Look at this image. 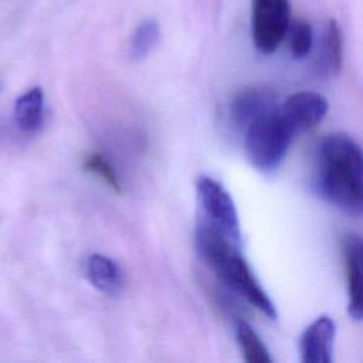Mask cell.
Instances as JSON below:
<instances>
[{
  "instance_id": "1",
  "label": "cell",
  "mask_w": 363,
  "mask_h": 363,
  "mask_svg": "<svg viewBox=\"0 0 363 363\" xmlns=\"http://www.w3.org/2000/svg\"><path fill=\"white\" fill-rule=\"evenodd\" d=\"M315 186L343 213L363 216V147L349 135H328L318 146Z\"/></svg>"
},
{
  "instance_id": "2",
  "label": "cell",
  "mask_w": 363,
  "mask_h": 363,
  "mask_svg": "<svg viewBox=\"0 0 363 363\" xmlns=\"http://www.w3.org/2000/svg\"><path fill=\"white\" fill-rule=\"evenodd\" d=\"M196 245L206 264L228 288L269 319L277 318L274 302L241 255L240 245L230 241L201 218H199L196 227Z\"/></svg>"
},
{
  "instance_id": "3",
  "label": "cell",
  "mask_w": 363,
  "mask_h": 363,
  "mask_svg": "<svg viewBox=\"0 0 363 363\" xmlns=\"http://www.w3.org/2000/svg\"><path fill=\"white\" fill-rule=\"evenodd\" d=\"M295 136L275 106L245 129V155L255 169L271 172L279 166Z\"/></svg>"
},
{
  "instance_id": "4",
  "label": "cell",
  "mask_w": 363,
  "mask_h": 363,
  "mask_svg": "<svg viewBox=\"0 0 363 363\" xmlns=\"http://www.w3.org/2000/svg\"><path fill=\"white\" fill-rule=\"evenodd\" d=\"M196 193L200 204L199 218L204 220L230 241L240 245L241 231L238 213L224 186L214 179L201 174L196 180Z\"/></svg>"
},
{
  "instance_id": "5",
  "label": "cell",
  "mask_w": 363,
  "mask_h": 363,
  "mask_svg": "<svg viewBox=\"0 0 363 363\" xmlns=\"http://www.w3.org/2000/svg\"><path fill=\"white\" fill-rule=\"evenodd\" d=\"M289 24V0H251V34L259 52H274L286 37Z\"/></svg>"
},
{
  "instance_id": "6",
  "label": "cell",
  "mask_w": 363,
  "mask_h": 363,
  "mask_svg": "<svg viewBox=\"0 0 363 363\" xmlns=\"http://www.w3.org/2000/svg\"><path fill=\"white\" fill-rule=\"evenodd\" d=\"M328 101L312 91H301L289 95L277 105V111L286 125L299 135L318 125L328 112Z\"/></svg>"
},
{
  "instance_id": "7",
  "label": "cell",
  "mask_w": 363,
  "mask_h": 363,
  "mask_svg": "<svg viewBox=\"0 0 363 363\" xmlns=\"http://www.w3.org/2000/svg\"><path fill=\"white\" fill-rule=\"evenodd\" d=\"M347 281V312L363 319V237L349 233L342 241Z\"/></svg>"
},
{
  "instance_id": "8",
  "label": "cell",
  "mask_w": 363,
  "mask_h": 363,
  "mask_svg": "<svg viewBox=\"0 0 363 363\" xmlns=\"http://www.w3.org/2000/svg\"><path fill=\"white\" fill-rule=\"evenodd\" d=\"M336 326L330 316L322 315L312 320L299 339V353L303 363H330Z\"/></svg>"
},
{
  "instance_id": "9",
  "label": "cell",
  "mask_w": 363,
  "mask_h": 363,
  "mask_svg": "<svg viewBox=\"0 0 363 363\" xmlns=\"http://www.w3.org/2000/svg\"><path fill=\"white\" fill-rule=\"evenodd\" d=\"M277 106L275 95L264 86H250L240 91L231 101V116L234 122L247 129L254 121Z\"/></svg>"
},
{
  "instance_id": "10",
  "label": "cell",
  "mask_w": 363,
  "mask_h": 363,
  "mask_svg": "<svg viewBox=\"0 0 363 363\" xmlns=\"http://www.w3.org/2000/svg\"><path fill=\"white\" fill-rule=\"evenodd\" d=\"M85 277L98 291L106 295L121 292L123 278L113 259L102 254H91L85 259Z\"/></svg>"
},
{
  "instance_id": "11",
  "label": "cell",
  "mask_w": 363,
  "mask_h": 363,
  "mask_svg": "<svg viewBox=\"0 0 363 363\" xmlns=\"http://www.w3.org/2000/svg\"><path fill=\"white\" fill-rule=\"evenodd\" d=\"M14 122L24 133H35L44 122V92L40 86L30 88L14 102Z\"/></svg>"
},
{
  "instance_id": "12",
  "label": "cell",
  "mask_w": 363,
  "mask_h": 363,
  "mask_svg": "<svg viewBox=\"0 0 363 363\" xmlns=\"http://www.w3.org/2000/svg\"><path fill=\"white\" fill-rule=\"evenodd\" d=\"M318 67L325 75L337 74L342 67V31L335 20H329L323 28Z\"/></svg>"
},
{
  "instance_id": "13",
  "label": "cell",
  "mask_w": 363,
  "mask_h": 363,
  "mask_svg": "<svg viewBox=\"0 0 363 363\" xmlns=\"http://www.w3.org/2000/svg\"><path fill=\"white\" fill-rule=\"evenodd\" d=\"M235 337L241 347L245 362L248 363H271L272 357L257 332L244 320L235 322Z\"/></svg>"
},
{
  "instance_id": "14",
  "label": "cell",
  "mask_w": 363,
  "mask_h": 363,
  "mask_svg": "<svg viewBox=\"0 0 363 363\" xmlns=\"http://www.w3.org/2000/svg\"><path fill=\"white\" fill-rule=\"evenodd\" d=\"M160 38V27L156 20L147 18L142 21L132 34L129 44V55L133 61L146 58L157 45Z\"/></svg>"
},
{
  "instance_id": "15",
  "label": "cell",
  "mask_w": 363,
  "mask_h": 363,
  "mask_svg": "<svg viewBox=\"0 0 363 363\" xmlns=\"http://www.w3.org/2000/svg\"><path fill=\"white\" fill-rule=\"evenodd\" d=\"M286 37L294 58L301 60L311 52L313 47V30L306 20H291Z\"/></svg>"
},
{
  "instance_id": "16",
  "label": "cell",
  "mask_w": 363,
  "mask_h": 363,
  "mask_svg": "<svg viewBox=\"0 0 363 363\" xmlns=\"http://www.w3.org/2000/svg\"><path fill=\"white\" fill-rule=\"evenodd\" d=\"M84 167L86 169V172L98 174L112 190H115L118 193L122 190L121 182H119V177H118L115 169L102 155H99V153L89 155L84 162Z\"/></svg>"
},
{
  "instance_id": "17",
  "label": "cell",
  "mask_w": 363,
  "mask_h": 363,
  "mask_svg": "<svg viewBox=\"0 0 363 363\" xmlns=\"http://www.w3.org/2000/svg\"><path fill=\"white\" fill-rule=\"evenodd\" d=\"M0 91H1V85H0Z\"/></svg>"
}]
</instances>
